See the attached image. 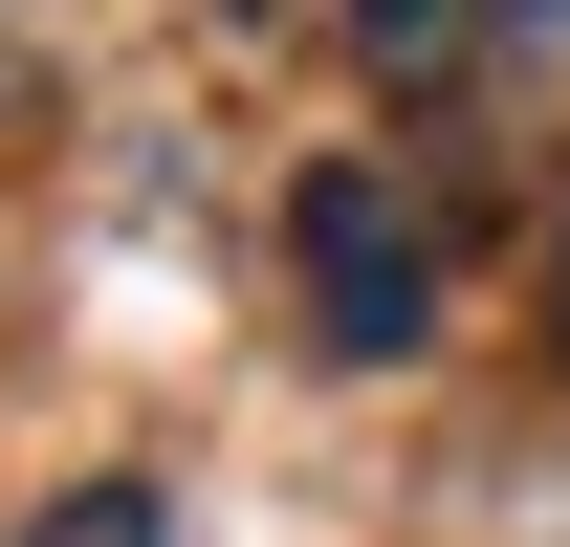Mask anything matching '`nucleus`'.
Segmentation results:
<instances>
[{"label": "nucleus", "instance_id": "7ed1b4c3", "mask_svg": "<svg viewBox=\"0 0 570 547\" xmlns=\"http://www.w3.org/2000/svg\"><path fill=\"white\" fill-rule=\"evenodd\" d=\"M45 547H154V481H88V504H45Z\"/></svg>", "mask_w": 570, "mask_h": 547}, {"label": "nucleus", "instance_id": "f03ea898", "mask_svg": "<svg viewBox=\"0 0 570 547\" xmlns=\"http://www.w3.org/2000/svg\"><path fill=\"white\" fill-rule=\"evenodd\" d=\"M330 22H352V67H373V88H461L527 0H330Z\"/></svg>", "mask_w": 570, "mask_h": 547}, {"label": "nucleus", "instance_id": "20e7f679", "mask_svg": "<svg viewBox=\"0 0 570 547\" xmlns=\"http://www.w3.org/2000/svg\"><path fill=\"white\" fill-rule=\"evenodd\" d=\"M219 22H285V0H219Z\"/></svg>", "mask_w": 570, "mask_h": 547}, {"label": "nucleus", "instance_id": "f257e3e1", "mask_svg": "<svg viewBox=\"0 0 570 547\" xmlns=\"http://www.w3.org/2000/svg\"><path fill=\"white\" fill-rule=\"evenodd\" d=\"M285 263H307V329L352 350V372H395V350L439 329V219H417V176H395V153H307Z\"/></svg>", "mask_w": 570, "mask_h": 547}]
</instances>
